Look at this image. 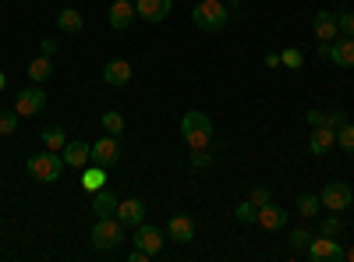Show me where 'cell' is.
<instances>
[{"instance_id":"cell-1","label":"cell","mask_w":354,"mask_h":262,"mask_svg":"<svg viewBox=\"0 0 354 262\" xmlns=\"http://www.w3.org/2000/svg\"><path fill=\"white\" fill-rule=\"evenodd\" d=\"M181 142L188 149H209L213 142V121L202 110H188L181 118Z\"/></svg>"},{"instance_id":"cell-2","label":"cell","mask_w":354,"mask_h":262,"mask_svg":"<svg viewBox=\"0 0 354 262\" xmlns=\"http://www.w3.org/2000/svg\"><path fill=\"white\" fill-rule=\"evenodd\" d=\"M64 156L61 153H36L32 160H28L25 163V174H28V178H32V181H39V185H53V181H61V174H64Z\"/></svg>"},{"instance_id":"cell-3","label":"cell","mask_w":354,"mask_h":262,"mask_svg":"<svg viewBox=\"0 0 354 262\" xmlns=\"http://www.w3.org/2000/svg\"><path fill=\"white\" fill-rule=\"evenodd\" d=\"M88 238H93L96 252H113V248H121V241H124V223L117 216H103V220L93 223V234Z\"/></svg>"},{"instance_id":"cell-4","label":"cell","mask_w":354,"mask_h":262,"mask_svg":"<svg viewBox=\"0 0 354 262\" xmlns=\"http://www.w3.org/2000/svg\"><path fill=\"white\" fill-rule=\"evenodd\" d=\"M192 21L202 32H220L227 25V0H198L192 11Z\"/></svg>"},{"instance_id":"cell-5","label":"cell","mask_w":354,"mask_h":262,"mask_svg":"<svg viewBox=\"0 0 354 262\" xmlns=\"http://www.w3.org/2000/svg\"><path fill=\"white\" fill-rule=\"evenodd\" d=\"M305 255H308L312 262H344V259H347V248H344L337 238H322V234H315L312 245L305 248Z\"/></svg>"},{"instance_id":"cell-6","label":"cell","mask_w":354,"mask_h":262,"mask_svg":"<svg viewBox=\"0 0 354 262\" xmlns=\"http://www.w3.org/2000/svg\"><path fill=\"white\" fill-rule=\"evenodd\" d=\"M319 57L333 61L337 68H354V36H337L333 43H322Z\"/></svg>"},{"instance_id":"cell-7","label":"cell","mask_w":354,"mask_h":262,"mask_svg":"<svg viewBox=\"0 0 354 262\" xmlns=\"http://www.w3.org/2000/svg\"><path fill=\"white\" fill-rule=\"evenodd\" d=\"M319 202H322V209H330V213H344V209H351L354 191L344 181H333V185H326L319 191Z\"/></svg>"},{"instance_id":"cell-8","label":"cell","mask_w":354,"mask_h":262,"mask_svg":"<svg viewBox=\"0 0 354 262\" xmlns=\"http://www.w3.org/2000/svg\"><path fill=\"white\" fill-rule=\"evenodd\" d=\"M15 110H18V118H36V113L46 110V93L32 82L28 89H21V93L15 96Z\"/></svg>"},{"instance_id":"cell-9","label":"cell","mask_w":354,"mask_h":262,"mask_svg":"<svg viewBox=\"0 0 354 262\" xmlns=\"http://www.w3.org/2000/svg\"><path fill=\"white\" fill-rule=\"evenodd\" d=\"M93 163H100V167H117L121 163V138L106 135V138L93 142Z\"/></svg>"},{"instance_id":"cell-10","label":"cell","mask_w":354,"mask_h":262,"mask_svg":"<svg viewBox=\"0 0 354 262\" xmlns=\"http://www.w3.org/2000/svg\"><path fill=\"white\" fill-rule=\"evenodd\" d=\"M135 248H142V252H149V255H160L163 252V230H156V227H145V223H138L135 227Z\"/></svg>"},{"instance_id":"cell-11","label":"cell","mask_w":354,"mask_h":262,"mask_svg":"<svg viewBox=\"0 0 354 262\" xmlns=\"http://www.w3.org/2000/svg\"><path fill=\"white\" fill-rule=\"evenodd\" d=\"M312 32L319 43H333L340 36V25H337V11H319L312 18Z\"/></svg>"},{"instance_id":"cell-12","label":"cell","mask_w":354,"mask_h":262,"mask_svg":"<svg viewBox=\"0 0 354 262\" xmlns=\"http://www.w3.org/2000/svg\"><path fill=\"white\" fill-rule=\"evenodd\" d=\"M117 220L135 230L138 223H145V202L142 198H121L117 202Z\"/></svg>"},{"instance_id":"cell-13","label":"cell","mask_w":354,"mask_h":262,"mask_svg":"<svg viewBox=\"0 0 354 262\" xmlns=\"http://www.w3.org/2000/svg\"><path fill=\"white\" fill-rule=\"evenodd\" d=\"M110 28H113V32H124V28L138 18V11H135V4H131V0H113V4H110Z\"/></svg>"},{"instance_id":"cell-14","label":"cell","mask_w":354,"mask_h":262,"mask_svg":"<svg viewBox=\"0 0 354 262\" xmlns=\"http://www.w3.org/2000/svg\"><path fill=\"white\" fill-rule=\"evenodd\" d=\"M167 238L170 241H177V245H192L195 241V220L192 216H170V223H167Z\"/></svg>"},{"instance_id":"cell-15","label":"cell","mask_w":354,"mask_h":262,"mask_svg":"<svg viewBox=\"0 0 354 262\" xmlns=\"http://www.w3.org/2000/svg\"><path fill=\"white\" fill-rule=\"evenodd\" d=\"M170 8H174V0H135V11H138V18H145L149 25L163 21V18L170 15Z\"/></svg>"},{"instance_id":"cell-16","label":"cell","mask_w":354,"mask_h":262,"mask_svg":"<svg viewBox=\"0 0 354 262\" xmlns=\"http://www.w3.org/2000/svg\"><path fill=\"white\" fill-rule=\"evenodd\" d=\"M255 223H259L262 230H283V227H287V209L273 206V202H266V206H259Z\"/></svg>"},{"instance_id":"cell-17","label":"cell","mask_w":354,"mask_h":262,"mask_svg":"<svg viewBox=\"0 0 354 262\" xmlns=\"http://www.w3.org/2000/svg\"><path fill=\"white\" fill-rule=\"evenodd\" d=\"M88 160H93V145L88 142H68L64 145V163L68 167H75V170H82V167H88Z\"/></svg>"},{"instance_id":"cell-18","label":"cell","mask_w":354,"mask_h":262,"mask_svg":"<svg viewBox=\"0 0 354 262\" xmlns=\"http://www.w3.org/2000/svg\"><path fill=\"white\" fill-rule=\"evenodd\" d=\"M333 145H337V128H330V124H319V128L312 131V138H308V149H312L315 156L330 153Z\"/></svg>"},{"instance_id":"cell-19","label":"cell","mask_w":354,"mask_h":262,"mask_svg":"<svg viewBox=\"0 0 354 262\" xmlns=\"http://www.w3.org/2000/svg\"><path fill=\"white\" fill-rule=\"evenodd\" d=\"M103 82L113 85V89L128 85V82H131V64H128V61H110V64L103 68Z\"/></svg>"},{"instance_id":"cell-20","label":"cell","mask_w":354,"mask_h":262,"mask_svg":"<svg viewBox=\"0 0 354 262\" xmlns=\"http://www.w3.org/2000/svg\"><path fill=\"white\" fill-rule=\"evenodd\" d=\"M82 188L85 191H103L106 188V167H100V163H93V167H82Z\"/></svg>"},{"instance_id":"cell-21","label":"cell","mask_w":354,"mask_h":262,"mask_svg":"<svg viewBox=\"0 0 354 262\" xmlns=\"http://www.w3.org/2000/svg\"><path fill=\"white\" fill-rule=\"evenodd\" d=\"M117 202H121V198H117L113 191H96L93 195V216L96 220H103V216H117Z\"/></svg>"},{"instance_id":"cell-22","label":"cell","mask_w":354,"mask_h":262,"mask_svg":"<svg viewBox=\"0 0 354 262\" xmlns=\"http://www.w3.org/2000/svg\"><path fill=\"white\" fill-rule=\"evenodd\" d=\"M57 25H61V32H68V36H78L82 28H85V18H82V11H75V8H64L61 15H57Z\"/></svg>"},{"instance_id":"cell-23","label":"cell","mask_w":354,"mask_h":262,"mask_svg":"<svg viewBox=\"0 0 354 262\" xmlns=\"http://www.w3.org/2000/svg\"><path fill=\"white\" fill-rule=\"evenodd\" d=\"M43 145H46L50 153H64V145H68V138H64V128H61V124L46 128V131H43Z\"/></svg>"},{"instance_id":"cell-24","label":"cell","mask_w":354,"mask_h":262,"mask_svg":"<svg viewBox=\"0 0 354 262\" xmlns=\"http://www.w3.org/2000/svg\"><path fill=\"white\" fill-rule=\"evenodd\" d=\"M50 75H53V64H50V57H43V53H39L36 61L28 64V78H32V82L39 85V82H46Z\"/></svg>"},{"instance_id":"cell-25","label":"cell","mask_w":354,"mask_h":262,"mask_svg":"<svg viewBox=\"0 0 354 262\" xmlns=\"http://www.w3.org/2000/svg\"><path fill=\"white\" fill-rule=\"evenodd\" d=\"M100 124H103V131H106V135H113V138H121V135H124V118H121L117 110H106Z\"/></svg>"},{"instance_id":"cell-26","label":"cell","mask_w":354,"mask_h":262,"mask_svg":"<svg viewBox=\"0 0 354 262\" xmlns=\"http://www.w3.org/2000/svg\"><path fill=\"white\" fill-rule=\"evenodd\" d=\"M319 206H322V202H319V195H315V191H305V195L298 198V213H301L305 220H312V216L319 213Z\"/></svg>"},{"instance_id":"cell-27","label":"cell","mask_w":354,"mask_h":262,"mask_svg":"<svg viewBox=\"0 0 354 262\" xmlns=\"http://www.w3.org/2000/svg\"><path fill=\"white\" fill-rule=\"evenodd\" d=\"M255 216H259V206L248 198V202H238V206H234V220L238 223H255Z\"/></svg>"},{"instance_id":"cell-28","label":"cell","mask_w":354,"mask_h":262,"mask_svg":"<svg viewBox=\"0 0 354 262\" xmlns=\"http://www.w3.org/2000/svg\"><path fill=\"white\" fill-rule=\"evenodd\" d=\"M337 145H340L344 153L354 156V124H351V121H344V124L337 128Z\"/></svg>"},{"instance_id":"cell-29","label":"cell","mask_w":354,"mask_h":262,"mask_svg":"<svg viewBox=\"0 0 354 262\" xmlns=\"http://www.w3.org/2000/svg\"><path fill=\"white\" fill-rule=\"evenodd\" d=\"M312 238H315V234H312L308 227H298V230H290V248H294V252H305V248L312 245Z\"/></svg>"},{"instance_id":"cell-30","label":"cell","mask_w":354,"mask_h":262,"mask_svg":"<svg viewBox=\"0 0 354 262\" xmlns=\"http://www.w3.org/2000/svg\"><path fill=\"white\" fill-rule=\"evenodd\" d=\"M280 64L294 71V68H301V64H305V53H301V50H294V46H290V50H283V53H280Z\"/></svg>"},{"instance_id":"cell-31","label":"cell","mask_w":354,"mask_h":262,"mask_svg":"<svg viewBox=\"0 0 354 262\" xmlns=\"http://www.w3.org/2000/svg\"><path fill=\"white\" fill-rule=\"evenodd\" d=\"M319 234H322V238H337V234H340V213H333V216L322 220V223H319Z\"/></svg>"},{"instance_id":"cell-32","label":"cell","mask_w":354,"mask_h":262,"mask_svg":"<svg viewBox=\"0 0 354 262\" xmlns=\"http://www.w3.org/2000/svg\"><path fill=\"white\" fill-rule=\"evenodd\" d=\"M18 131V110H4L0 113V135H15Z\"/></svg>"},{"instance_id":"cell-33","label":"cell","mask_w":354,"mask_h":262,"mask_svg":"<svg viewBox=\"0 0 354 262\" xmlns=\"http://www.w3.org/2000/svg\"><path fill=\"white\" fill-rule=\"evenodd\" d=\"M337 25L340 36H354V11H337Z\"/></svg>"},{"instance_id":"cell-34","label":"cell","mask_w":354,"mask_h":262,"mask_svg":"<svg viewBox=\"0 0 354 262\" xmlns=\"http://www.w3.org/2000/svg\"><path fill=\"white\" fill-rule=\"evenodd\" d=\"M209 163H213L209 149H192V167H209Z\"/></svg>"},{"instance_id":"cell-35","label":"cell","mask_w":354,"mask_h":262,"mask_svg":"<svg viewBox=\"0 0 354 262\" xmlns=\"http://www.w3.org/2000/svg\"><path fill=\"white\" fill-rule=\"evenodd\" d=\"M255 206H266V202H273V195H270V188H252V195H248Z\"/></svg>"},{"instance_id":"cell-36","label":"cell","mask_w":354,"mask_h":262,"mask_svg":"<svg viewBox=\"0 0 354 262\" xmlns=\"http://www.w3.org/2000/svg\"><path fill=\"white\" fill-rule=\"evenodd\" d=\"M344 121H347V113H344V110H330V113H326V124H330V128H340Z\"/></svg>"},{"instance_id":"cell-37","label":"cell","mask_w":354,"mask_h":262,"mask_svg":"<svg viewBox=\"0 0 354 262\" xmlns=\"http://www.w3.org/2000/svg\"><path fill=\"white\" fill-rule=\"evenodd\" d=\"M308 124H326V110H308Z\"/></svg>"},{"instance_id":"cell-38","label":"cell","mask_w":354,"mask_h":262,"mask_svg":"<svg viewBox=\"0 0 354 262\" xmlns=\"http://www.w3.org/2000/svg\"><path fill=\"white\" fill-rule=\"evenodd\" d=\"M39 53H43V57H53V53H57V43H53V39H43V43H39Z\"/></svg>"},{"instance_id":"cell-39","label":"cell","mask_w":354,"mask_h":262,"mask_svg":"<svg viewBox=\"0 0 354 262\" xmlns=\"http://www.w3.org/2000/svg\"><path fill=\"white\" fill-rule=\"evenodd\" d=\"M149 259H153V255H149V252H142V248H135V252L128 255V262H149Z\"/></svg>"},{"instance_id":"cell-40","label":"cell","mask_w":354,"mask_h":262,"mask_svg":"<svg viewBox=\"0 0 354 262\" xmlns=\"http://www.w3.org/2000/svg\"><path fill=\"white\" fill-rule=\"evenodd\" d=\"M266 68H280V53H266Z\"/></svg>"},{"instance_id":"cell-41","label":"cell","mask_w":354,"mask_h":262,"mask_svg":"<svg viewBox=\"0 0 354 262\" xmlns=\"http://www.w3.org/2000/svg\"><path fill=\"white\" fill-rule=\"evenodd\" d=\"M344 262H354V245L347 248V259H344Z\"/></svg>"},{"instance_id":"cell-42","label":"cell","mask_w":354,"mask_h":262,"mask_svg":"<svg viewBox=\"0 0 354 262\" xmlns=\"http://www.w3.org/2000/svg\"><path fill=\"white\" fill-rule=\"evenodd\" d=\"M4 85H8V78H4V71H0V93H4Z\"/></svg>"},{"instance_id":"cell-43","label":"cell","mask_w":354,"mask_h":262,"mask_svg":"<svg viewBox=\"0 0 354 262\" xmlns=\"http://www.w3.org/2000/svg\"><path fill=\"white\" fill-rule=\"evenodd\" d=\"M227 4H234V8H238V4H245V0H227Z\"/></svg>"},{"instance_id":"cell-44","label":"cell","mask_w":354,"mask_h":262,"mask_svg":"<svg viewBox=\"0 0 354 262\" xmlns=\"http://www.w3.org/2000/svg\"><path fill=\"white\" fill-rule=\"evenodd\" d=\"M0 255H4V252H0Z\"/></svg>"}]
</instances>
